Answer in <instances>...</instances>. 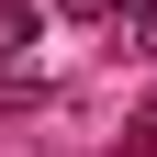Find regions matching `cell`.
I'll use <instances>...</instances> for the list:
<instances>
[{
  "label": "cell",
  "instance_id": "277c9868",
  "mask_svg": "<svg viewBox=\"0 0 157 157\" xmlns=\"http://www.w3.org/2000/svg\"><path fill=\"white\" fill-rule=\"evenodd\" d=\"M135 56H157V0H146V34H135Z\"/></svg>",
  "mask_w": 157,
  "mask_h": 157
},
{
  "label": "cell",
  "instance_id": "3957f363",
  "mask_svg": "<svg viewBox=\"0 0 157 157\" xmlns=\"http://www.w3.org/2000/svg\"><path fill=\"white\" fill-rule=\"evenodd\" d=\"M67 11H90V23H112V11H146V0H67Z\"/></svg>",
  "mask_w": 157,
  "mask_h": 157
},
{
  "label": "cell",
  "instance_id": "7a4b0ae2",
  "mask_svg": "<svg viewBox=\"0 0 157 157\" xmlns=\"http://www.w3.org/2000/svg\"><path fill=\"white\" fill-rule=\"evenodd\" d=\"M112 157H157V112H135V124L112 135Z\"/></svg>",
  "mask_w": 157,
  "mask_h": 157
},
{
  "label": "cell",
  "instance_id": "6da1fadb",
  "mask_svg": "<svg viewBox=\"0 0 157 157\" xmlns=\"http://www.w3.org/2000/svg\"><path fill=\"white\" fill-rule=\"evenodd\" d=\"M45 101V67H0V112H34Z\"/></svg>",
  "mask_w": 157,
  "mask_h": 157
}]
</instances>
